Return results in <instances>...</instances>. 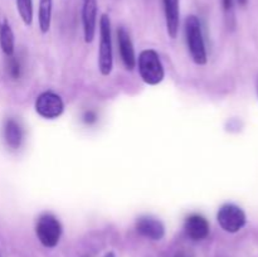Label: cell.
Segmentation results:
<instances>
[{
  "mask_svg": "<svg viewBox=\"0 0 258 257\" xmlns=\"http://www.w3.org/2000/svg\"><path fill=\"white\" fill-rule=\"evenodd\" d=\"M185 39L191 59L198 66H204L208 60L201 20L197 15H188L185 18Z\"/></svg>",
  "mask_w": 258,
  "mask_h": 257,
  "instance_id": "cell-1",
  "label": "cell"
},
{
  "mask_svg": "<svg viewBox=\"0 0 258 257\" xmlns=\"http://www.w3.org/2000/svg\"><path fill=\"white\" fill-rule=\"evenodd\" d=\"M139 75L145 83L156 86L165 77V71L158 52L154 49H144L136 59Z\"/></svg>",
  "mask_w": 258,
  "mask_h": 257,
  "instance_id": "cell-2",
  "label": "cell"
},
{
  "mask_svg": "<svg viewBox=\"0 0 258 257\" xmlns=\"http://www.w3.org/2000/svg\"><path fill=\"white\" fill-rule=\"evenodd\" d=\"M113 68L112 38H111V20L107 14L100 18V48H98V70L101 75L108 76Z\"/></svg>",
  "mask_w": 258,
  "mask_h": 257,
  "instance_id": "cell-3",
  "label": "cell"
},
{
  "mask_svg": "<svg viewBox=\"0 0 258 257\" xmlns=\"http://www.w3.org/2000/svg\"><path fill=\"white\" fill-rule=\"evenodd\" d=\"M35 234L40 243L47 248H53L59 242L62 236L60 222L53 214L45 213L39 217L35 226Z\"/></svg>",
  "mask_w": 258,
  "mask_h": 257,
  "instance_id": "cell-4",
  "label": "cell"
},
{
  "mask_svg": "<svg viewBox=\"0 0 258 257\" xmlns=\"http://www.w3.org/2000/svg\"><path fill=\"white\" fill-rule=\"evenodd\" d=\"M217 221L222 229L229 233H236L246 226V213L236 204H224L217 213Z\"/></svg>",
  "mask_w": 258,
  "mask_h": 257,
  "instance_id": "cell-5",
  "label": "cell"
},
{
  "mask_svg": "<svg viewBox=\"0 0 258 257\" xmlns=\"http://www.w3.org/2000/svg\"><path fill=\"white\" fill-rule=\"evenodd\" d=\"M34 107L38 115L42 116L43 118L53 120L62 115L64 111V103L59 95L52 92V91H45L38 96Z\"/></svg>",
  "mask_w": 258,
  "mask_h": 257,
  "instance_id": "cell-6",
  "label": "cell"
},
{
  "mask_svg": "<svg viewBox=\"0 0 258 257\" xmlns=\"http://www.w3.org/2000/svg\"><path fill=\"white\" fill-rule=\"evenodd\" d=\"M82 25L86 43L95 39L97 25V0H82Z\"/></svg>",
  "mask_w": 258,
  "mask_h": 257,
  "instance_id": "cell-7",
  "label": "cell"
},
{
  "mask_svg": "<svg viewBox=\"0 0 258 257\" xmlns=\"http://www.w3.org/2000/svg\"><path fill=\"white\" fill-rule=\"evenodd\" d=\"M136 231L141 236L153 239V241H159L165 236V227H164L163 222L149 216L140 217L136 221Z\"/></svg>",
  "mask_w": 258,
  "mask_h": 257,
  "instance_id": "cell-8",
  "label": "cell"
},
{
  "mask_svg": "<svg viewBox=\"0 0 258 257\" xmlns=\"http://www.w3.org/2000/svg\"><path fill=\"white\" fill-rule=\"evenodd\" d=\"M165 15L166 32L171 39H175L180 25V2L179 0H163Z\"/></svg>",
  "mask_w": 258,
  "mask_h": 257,
  "instance_id": "cell-9",
  "label": "cell"
},
{
  "mask_svg": "<svg viewBox=\"0 0 258 257\" xmlns=\"http://www.w3.org/2000/svg\"><path fill=\"white\" fill-rule=\"evenodd\" d=\"M117 43L121 59H122V63L125 65L126 70L133 71L136 66L135 49H134V44L131 42L130 34L126 32L123 27H120L117 29Z\"/></svg>",
  "mask_w": 258,
  "mask_h": 257,
  "instance_id": "cell-10",
  "label": "cell"
},
{
  "mask_svg": "<svg viewBox=\"0 0 258 257\" xmlns=\"http://www.w3.org/2000/svg\"><path fill=\"white\" fill-rule=\"evenodd\" d=\"M184 229L189 238L193 241H202L209 234V223L201 214H191L185 219Z\"/></svg>",
  "mask_w": 258,
  "mask_h": 257,
  "instance_id": "cell-11",
  "label": "cell"
},
{
  "mask_svg": "<svg viewBox=\"0 0 258 257\" xmlns=\"http://www.w3.org/2000/svg\"><path fill=\"white\" fill-rule=\"evenodd\" d=\"M0 47L7 57L14 55L15 38L14 32L10 27L9 22L4 17H0Z\"/></svg>",
  "mask_w": 258,
  "mask_h": 257,
  "instance_id": "cell-12",
  "label": "cell"
},
{
  "mask_svg": "<svg viewBox=\"0 0 258 257\" xmlns=\"http://www.w3.org/2000/svg\"><path fill=\"white\" fill-rule=\"evenodd\" d=\"M4 138L9 148L18 149L22 145L24 133H23L22 126H20L19 122H17L14 118H9V120H7V122H5Z\"/></svg>",
  "mask_w": 258,
  "mask_h": 257,
  "instance_id": "cell-13",
  "label": "cell"
},
{
  "mask_svg": "<svg viewBox=\"0 0 258 257\" xmlns=\"http://www.w3.org/2000/svg\"><path fill=\"white\" fill-rule=\"evenodd\" d=\"M53 0H39V9H38V23L39 29L43 34L49 32L50 23H52Z\"/></svg>",
  "mask_w": 258,
  "mask_h": 257,
  "instance_id": "cell-14",
  "label": "cell"
},
{
  "mask_svg": "<svg viewBox=\"0 0 258 257\" xmlns=\"http://www.w3.org/2000/svg\"><path fill=\"white\" fill-rule=\"evenodd\" d=\"M17 3V9L22 18L23 23L27 27L32 25L33 15H34V9H33V0H15Z\"/></svg>",
  "mask_w": 258,
  "mask_h": 257,
  "instance_id": "cell-15",
  "label": "cell"
},
{
  "mask_svg": "<svg viewBox=\"0 0 258 257\" xmlns=\"http://www.w3.org/2000/svg\"><path fill=\"white\" fill-rule=\"evenodd\" d=\"M8 72H9L10 77L13 80H18L20 77V72H22V67H20V62L17 57L12 55L8 60Z\"/></svg>",
  "mask_w": 258,
  "mask_h": 257,
  "instance_id": "cell-16",
  "label": "cell"
},
{
  "mask_svg": "<svg viewBox=\"0 0 258 257\" xmlns=\"http://www.w3.org/2000/svg\"><path fill=\"white\" fill-rule=\"evenodd\" d=\"M96 120H97V115L93 111H86L85 115H83V121L86 123H88V125L96 122Z\"/></svg>",
  "mask_w": 258,
  "mask_h": 257,
  "instance_id": "cell-17",
  "label": "cell"
},
{
  "mask_svg": "<svg viewBox=\"0 0 258 257\" xmlns=\"http://www.w3.org/2000/svg\"><path fill=\"white\" fill-rule=\"evenodd\" d=\"M222 4H223V8L226 12H229L233 8V0H222Z\"/></svg>",
  "mask_w": 258,
  "mask_h": 257,
  "instance_id": "cell-18",
  "label": "cell"
},
{
  "mask_svg": "<svg viewBox=\"0 0 258 257\" xmlns=\"http://www.w3.org/2000/svg\"><path fill=\"white\" fill-rule=\"evenodd\" d=\"M238 3H239V5H241V7H246L247 3H248V0H238Z\"/></svg>",
  "mask_w": 258,
  "mask_h": 257,
  "instance_id": "cell-19",
  "label": "cell"
},
{
  "mask_svg": "<svg viewBox=\"0 0 258 257\" xmlns=\"http://www.w3.org/2000/svg\"><path fill=\"white\" fill-rule=\"evenodd\" d=\"M105 257H116V256H115V253H113V252H108V253L105 254Z\"/></svg>",
  "mask_w": 258,
  "mask_h": 257,
  "instance_id": "cell-20",
  "label": "cell"
}]
</instances>
